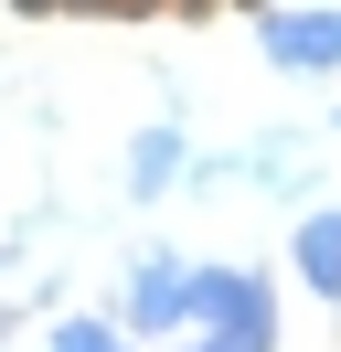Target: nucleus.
<instances>
[{
    "label": "nucleus",
    "mask_w": 341,
    "mask_h": 352,
    "mask_svg": "<svg viewBox=\"0 0 341 352\" xmlns=\"http://www.w3.org/2000/svg\"><path fill=\"white\" fill-rule=\"evenodd\" d=\"M288 267H298V288H309V299H331V309H341V203L298 214V235H288Z\"/></svg>",
    "instance_id": "39448f33"
},
{
    "label": "nucleus",
    "mask_w": 341,
    "mask_h": 352,
    "mask_svg": "<svg viewBox=\"0 0 341 352\" xmlns=\"http://www.w3.org/2000/svg\"><path fill=\"white\" fill-rule=\"evenodd\" d=\"M0 11H32V22H54V11H64V0H0Z\"/></svg>",
    "instance_id": "6e6552de"
},
{
    "label": "nucleus",
    "mask_w": 341,
    "mask_h": 352,
    "mask_svg": "<svg viewBox=\"0 0 341 352\" xmlns=\"http://www.w3.org/2000/svg\"><path fill=\"white\" fill-rule=\"evenodd\" d=\"M277 75H341V0H245Z\"/></svg>",
    "instance_id": "f03ea898"
},
{
    "label": "nucleus",
    "mask_w": 341,
    "mask_h": 352,
    "mask_svg": "<svg viewBox=\"0 0 341 352\" xmlns=\"http://www.w3.org/2000/svg\"><path fill=\"white\" fill-rule=\"evenodd\" d=\"M298 171V139H256V150H234V182H256V192H288Z\"/></svg>",
    "instance_id": "0eeeda50"
},
{
    "label": "nucleus",
    "mask_w": 341,
    "mask_h": 352,
    "mask_svg": "<svg viewBox=\"0 0 341 352\" xmlns=\"http://www.w3.org/2000/svg\"><path fill=\"white\" fill-rule=\"evenodd\" d=\"M192 171H203V160H192V139L170 129V118H149V129L128 139V203H160V192H192Z\"/></svg>",
    "instance_id": "20e7f679"
},
{
    "label": "nucleus",
    "mask_w": 341,
    "mask_h": 352,
    "mask_svg": "<svg viewBox=\"0 0 341 352\" xmlns=\"http://www.w3.org/2000/svg\"><path fill=\"white\" fill-rule=\"evenodd\" d=\"M192 331L224 352H277V288L256 267H192Z\"/></svg>",
    "instance_id": "f257e3e1"
},
{
    "label": "nucleus",
    "mask_w": 341,
    "mask_h": 352,
    "mask_svg": "<svg viewBox=\"0 0 341 352\" xmlns=\"http://www.w3.org/2000/svg\"><path fill=\"white\" fill-rule=\"evenodd\" d=\"M54 352H139V331H128V320H96V309H75V320H54Z\"/></svg>",
    "instance_id": "423d86ee"
},
{
    "label": "nucleus",
    "mask_w": 341,
    "mask_h": 352,
    "mask_svg": "<svg viewBox=\"0 0 341 352\" xmlns=\"http://www.w3.org/2000/svg\"><path fill=\"white\" fill-rule=\"evenodd\" d=\"M118 320L139 331V342H170V331H192V256H170V245H139L128 256V299Z\"/></svg>",
    "instance_id": "7ed1b4c3"
},
{
    "label": "nucleus",
    "mask_w": 341,
    "mask_h": 352,
    "mask_svg": "<svg viewBox=\"0 0 341 352\" xmlns=\"http://www.w3.org/2000/svg\"><path fill=\"white\" fill-rule=\"evenodd\" d=\"M182 352H224V342H213V331H192V342H182Z\"/></svg>",
    "instance_id": "1a4fd4ad"
}]
</instances>
